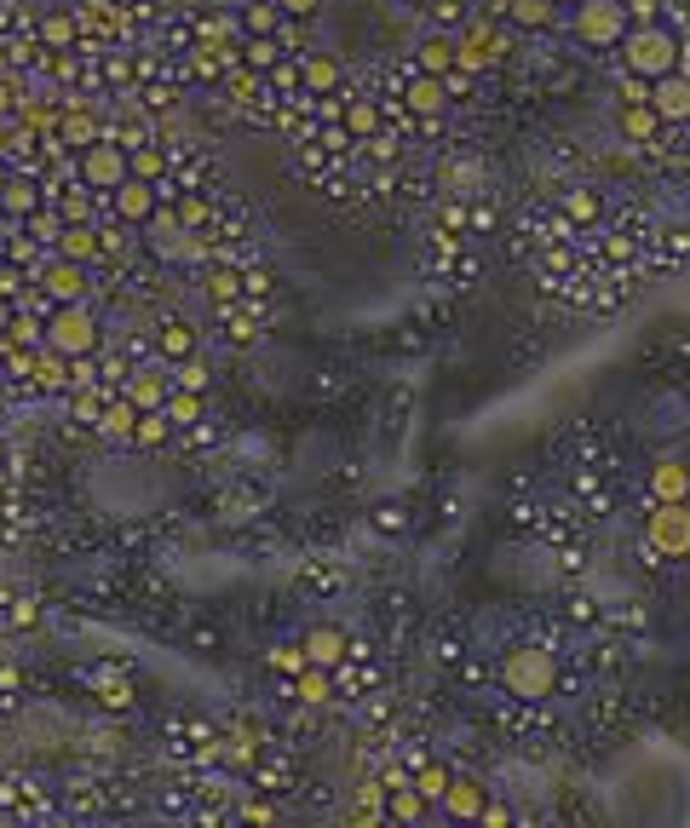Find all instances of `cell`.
<instances>
[{"instance_id":"7bdbcfd3","label":"cell","mask_w":690,"mask_h":828,"mask_svg":"<svg viewBox=\"0 0 690 828\" xmlns=\"http://www.w3.org/2000/svg\"><path fill=\"white\" fill-rule=\"evenodd\" d=\"M420 794H414V788H397V800H391V817H420Z\"/></svg>"},{"instance_id":"d4e9b609","label":"cell","mask_w":690,"mask_h":828,"mask_svg":"<svg viewBox=\"0 0 690 828\" xmlns=\"http://www.w3.org/2000/svg\"><path fill=\"white\" fill-rule=\"evenodd\" d=\"M409 788H414V794H420L426 805H437V800H443V788H449V771H443V765H420Z\"/></svg>"},{"instance_id":"bcb514c9","label":"cell","mask_w":690,"mask_h":828,"mask_svg":"<svg viewBox=\"0 0 690 828\" xmlns=\"http://www.w3.org/2000/svg\"><path fill=\"white\" fill-rule=\"evenodd\" d=\"M207 288H213V299H236V276H230V271H213V276H207Z\"/></svg>"},{"instance_id":"f546056e","label":"cell","mask_w":690,"mask_h":828,"mask_svg":"<svg viewBox=\"0 0 690 828\" xmlns=\"http://www.w3.org/2000/svg\"><path fill=\"white\" fill-rule=\"evenodd\" d=\"M294 685H299V702H328V667H305V673H294Z\"/></svg>"},{"instance_id":"e0dca14e","label":"cell","mask_w":690,"mask_h":828,"mask_svg":"<svg viewBox=\"0 0 690 828\" xmlns=\"http://www.w3.org/2000/svg\"><path fill=\"white\" fill-rule=\"evenodd\" d=\"M133 426H138V403L121 391V397H110L104 403V414H98V432L104 437H133Z\"/></svg>"},{"instance_id":"f907efd6","label":"cell","mask_w":690,"mask_h":828,"mask_svg":"<svg viewBox=\"0 0 690 828\" xmlns=\"http://www.w3.org/2000/svg\"><path fill=\"white\" fill-rule=\"evenodd\" d=\"M12 110V87H6V81H0V115Z\"/></svg>"},{"instance_id":"7dc6e473","label":"cell","mask_w":690,"mask_h":828,"mask_svg":"<svg viewBox=\"0 0 690 828\" xmlns=\"http://www.w3.org/2000/svg\"><path fill=\"white\" fill-rule=\"evenodd\" d=\"M276 6H282V18H311L322 0H276Z\"/></svg>"},{"instance_id":"c3c4849f","label":"cell","mask_w":690,"mask_h":828,"mask_svg":"<svg viewBox=\"0 0 690 828\" xmlns=\"http://www.w3.org/2000/svg\"><path fill=\"white\" fill-rule=\"evenodd\" d=\"M483 823H495V828H501V823H506V805H495V800H483Z\"/></svg>"},{"instance_id":"4316f807","label":"cell","mask_w":690,"mask_h":828,"mask_svg":"<svg viewBox=\"0 0 690 828\" xmlns=\"http://www.w3.org/2000/svg\"><path fill=\"white\" fill-rule=\"evenodd\" d=\"M305 87L317 92V98H322V92H334V87H340V64H334V58H305Z\"/></svg>"},{"instance_id":"8d00e7d4","label":"cell","mask_w":690,"mask_h":828,"mask_svg":"<svg viewBox=\"0 0 690 828\" xmlns=\"http://www.w3.org/2000/svg\"><path fill=\"white\" fill-rule=\"evenodd\" d=\"M248 64L253 69H276V41L271 35H248Z\"/></svg>"},{"instance_id":"ee69618b","label":"cell","mask_w":690,"mask_h":828,"mask_svg":"<svg viewBox=\"0 0 690 828\" xmlns=\"http://www.w3.org/2000/svg\"><path fill=\"white\" fill-rule=\"evenodd\" d=\"M6 259H12V265H29V259H35V236H12V242H6Z\"/></svg>"},{"instance_id":"30bf717a","label":"cell","mask_w":690,"mask_h":828,"mask_svg":"<svg viewBox=\"0 0 690 828\" xmlns=\"http://www.w3.org/2000/svg\"><path fill=\"white\" fill-rule=\"evenodd\" d=\"M98 248H104V230L92 225H64L58 230V242H52V253H58V259H75V265H92V259H98Z\"/></svg>"},{"instance_id":"ab89813d","label":"cell","mask_w":690,"mask_h":828,"mask_svg":"<svg viewBox=\"0 0 690 828\" xmlns=\"http://www.w3.org/2000/svg\"><path fill=\"white\" fill-rule=\"evenodd\" d=\"M271 667H282V673H305L311 656H305V644H299V650H271Z\"/></svg>"},{"instance_id":"4fadbf2b","label":"cell","mask_w":690,"mask_h":828,"mask_svg":"<svg viewBox=\"0 0 690 828\" xmlns=\"http://www.w3.org/2000/svg\"><path fill=\"white\" fill-rule=\"evenodd\" d=\"M299 644H305V656H311L317 667H340V662H345V650H351L340 627H311V633H305Z\"/></svg>"},{"instance_id":"d6986e66","label":"cell","mask_w":690,"mask_h":828,"mask_svg":"<svg viewBox=\"0 0 690 828\" xmlns=\"http://www.w3.org/2000/svg\"><path fill=\"white\" fill-rule=\"evenodd\" d=\"M167 432H173L167 409H138V426H133V443H138V449H161V443H167Z\"/></svg>"},{"instance_id":"52a82bcc","label":"cell","mask_w":690,"mask_h":828,"mask_svg":"<svg viewBox=\"0 0 690 828\" xmlns=\"http://www.w3.org/2000/svg\"><path fill=\"white\" fill-rule=\"evenodd\" d=\"M110 207H115V219H121V225H144V219L161 207V190L150 179H133V173H127V179L110 190Z\"/></svg>"},{"instance_id":"cb8c5ba5","label":"cell","mask_w":690,"mask_h":828,"mask_svg":"<svg viewBox=\"0 0 690 828\" xmlns=\"http://www.w3.org/2000/svg\"><path fill=\"white\" fill-rule=\"evenodd\" d=\"M190 351H196V328H190V322H167V328H161V357L179 363V357H190Z\"/></svg>"},{"instance_id":"8fae6325","label":"cell","mask_w":690,"mask_h":828,"mask_svg":"<svg viewBox=\"0 0 690 828\" xmlns=\"http://www.w3.org/2000/svg\"><path fill=\"white\" fill-rule=\"evenodd\" d=\"M483 800H489V788L483 782H466V777H449V788H443V811L449 817H460V823H472V817H483Z\"/></svg>"},{"instance_id":"603a6c76","label":"cell","mask_w":690,"mask_h":828,"mask_svg":"<svg viewBox=\"0 0 690 828\" xmlns=\"http://www.w3.org/2000/svg\"><path fill=\"white\" fill-rule=\"evenodd\" d=\"M449 69H455V41H443V35L420 41V75H449Z\"/></svg>"},{"instance_id":"f1b7e54d","label":"cell","mask_w":690,"mask_h":828,"mask_svg":"<svg viewBox=\"0 0 690 828\" xmlns=\"http://www.w3.org/2000/svg\"><path fill=\"white\" fill-rule=\"evenodd\" d=\"M41 41L46 46H69V41H75V18H69V12H58V6H52V12H41Z\"/></svg>"},{"instance_id":"8992f818","label":"cell","mask_w":690,"mask_h":828,"mask_svg":"<svg viewBox=\"0 0 690 828\" xmlns=\"http://www.w3.org/2000/svg\"><path fill=\"white\" fill-rule=\"evenodd\" d=\"M121 179H127V150H121V144L98 138V144L81 150V184H87V190H115Z\"/></svg>"},{"instance_id":"f6af8a7d","label":"cell","mask_w":690,"mask_h":828,"mask_svg":"<svg viewBox=\"0 0 690 828\" xmlns=\"http://www.w3.org/2000/svg\"><path fill=\"white\" fill-rule=\"evenodd\" d=\"M179 225H184V230H202V225H207V202H184V207H179Z\"/></svg>"},{"instance_id":"e575fe53","label":"cell","mask_w":690,"mask_h":828,"mask_svg":"<svg viewBox=\"0 0 690 828\" xmlns=\"http://www.w3.org/2000/svg\"><path fill=\"white\" fill-rule=\"evenodd\" d=\"M23 225H29V236H35V242H58V230H64V213H29Z\"/></svg>"},{"instance_id":"277c9868","label":"cell","mask_w":690,"mask_h":828,"mask_svg":"<svg viewBox=\"0 0 690 828\" xmlns=\"http://www.w3.org/2000/svg\"><path fill=\"white\" fill-rule=\"evenodd\" d=\"M633 23L621 0H575V41L581 46H621Z\"/></svg>"},{"instance_id":"ac0fdd59","label":"cell","mask_w":690,"mask_h":828,"mask_svg":"<svg viewBox=\"0 0 690 828\" xmlns=\"http://www.w3.org/2000/svg\"><path fill=\"white\" fill-rule=\"evenodd\" d=\"M35 207H41V196H35V184H29V179H6V184H0V213L29 219Z\"/></svg>"},{"instance_id":"44dd1931","label":"cell","mask_w":690,"mask_h":828,"mask_svg":"<svg viewBox=\"0 0 690 828\" xmlns=\"http://www.w3.org/2000/svg\"><path fill=\"white\" fill-rule=\"evenodd\" d=\"M242 29H248V35H276V29H282V6H276V0H248V6H242Z\"/></svg>"},{"instance_id":"f35d334b","label":"cell","mask_w":690,"mask_h":828,"mask_svg":"<svg viewBox=\"0 0 690 828\" xmlns=\"http://www.w3.org/2000/svg\"><path fill=\"white\" fill-rule=\"evenodd\" d=\"M150 225H156V248H161V242H173V236H184L179 213H167V207H156V213H150Z\"/></svg>"},{"instance_id":"83f0119b","label":"cell","mask_w":690,"mask_h":828,"mask_svg":"<svg viewBox=\"0 0 690 828\" xmlns=\"http://www.w3.org/2000/svg\"><path fill=\"white\" fill-rule=\"evenodd\" d=\"M161 409H167V420H173V426H190V420L202 414V391H167V403H161Z\"/></svg>"},{"instance_id":"3957f363","label":"cell","mask_w":690,"mask_h":828,"mask_svg":"<svg viewBox=\"0 0 690 828\" xmlns=\"http://www.w3.org/2000/svg\"><path fill=\"white\" fill-rule=\"evenodd\" d=\"M46 345L64 351V357H92V351H98V322H92V311L81 305V299L46 311Z\"/></svg>"},{"instance_id":"9a60e30c","label":"cell","mask_w":690,"mask_h":828,"mask_svg":"<svg viewBox=\"0 0 690 828\" xmlns=\"http://www.w3.org/2000/svg\"><path fill=\"white\" fill-rule=\"evenodd\" d=\"M403 98H409L414 115H437L443 104H449V87H443V75H414Z\"/></svg>"},{"instance_id":"7c38bea8","label":"cell","mask_w":690,"mask_h":828,"mask_svg":"<svg viewBox=\"0 0 690 828\" xmlns=\"http://www.w3.org/2000/svg\"><path fill=\"white\" fill-rule=\"evenodd\" d=\"M650 495H656V501H690V466L685 460H656V466H650Z\"/></svg>"},{"instance_id":"836d02e7","label":"cell","mask_w":690,"mask_h":828,"mask_svg":"<svg viewBox=\"0 0 690 828\" xmlns=\"http://www.w3.org/2000/svg\"><path fill=\"white\" fill-rule=\"evenodd\" d=\"M374 127H380V115H374V104H345V133H357V138H374Z\"/></svg>"},{"instance_id":"d6a6232c","label":"cell","mask_w":690,"mask_h":828,"mask_svg":"<svg viewBox=\"0 0 690 828\" xmlns=\"http://www.w3.org/2000/svg\"><path fill=\"white\" fill-rule=\"evenodd\" d=\"M564 219L593 225V219H598V196H593V190H570V196H564Z\"/></svg>"},{"instance_id":"7402d4cb","label":"cell","mask_w":690,"mask_h":828,"mask_svg":"<svg viewBox=\"0 0 690 828\" xmlns=\"http://www.w3.org/2000/svg\"><path fill=\"white\" fill-rule=\"evenodd\" d=\"M64 138L75 144V150H87V144L104 138V127H98V115H92V110H64Z\"/></svg>"},{"instance_id":"4dcf8cb0","label":"cell","mask_w":690,"mask_h":828,"mask_svg":"<svg viewBox=\"0 0 690 828\" xmlns=\"http://www.w3.org/2000/svg\"><path fill=\"white\" fill-rule=\"evenodd\" d=\"M621 127H627L633 138H650L656 127H662V115L650 110V104H627V110H621Z\"/></svg>"},{"instance_id":"5bb4252c","label":"cell","mask_w":690,"mask_h":828,"mask_svg":"<svg viewBox=\"0 0 690 828\" xmlns=\"http://www.w3.org/2000/svg\"><path fill=\"white\" fill-rule=\"evenodd\" d=\"M29 380H35L41 391H69V357H64V351H52V345H41L35 363H29Z\"/></svg>"},{"instance_id":"2e32d148","label":"cell","mask_w":690,"mask_h":828,"mask_svg":"<svg viewBox=\"0 0 690 828\" xmlns=\"http://www.w3.org/2000/svg\"><path fill=\"white\" fill-rule=\"evenodd\" d=\"M167 391H173V380H167L161 368H144V374H133V380H127V397H133L138 409H161V403H167Z\"/></svg>"},{"instance_id":"ba28073f","label":"cell","mask_w":690,"mask_h":828,"mask_svg":"<svg viewBox=\"0 0 690 828\" xmlns=\"http://www.w3.org/2000/svg\"><path fill=\"white\" fill-rule=\"evenodd\" d=\"M35 282H41V288H46L52 299H58V305H69V299L87 294V265H75V259H58V253H52V259L41 265V276H35Z\"/></svg>"},{"instance_id":"816d5d0a","label":"cell","mask_w":690,"mask_h":828,"mask_svg":"<svg viewBox=\"0 0 690 828\" xmlns=\"http://www.w3.org/2000/svg\"><path fill=\"white\" fill-rule=\"evenodd\" d=\"M0 184H6V173H0Z\"/></svg>"},{"instance_id":"5b68a950","label":"cell","mask_w":690,"mask_h":828,"mask_svg":"<svg viewBox=\"0 0 690 828\" xmlns=\"http://www.w3.org/2000/svg\"><path fill=\"white\" fill-rule=\"evenodd\" d=\"M644 541L662 558H690V501H656L644 518Z\"/></svg>"},{"instance_id":"b9f144b4","label":"cell","mask_w":690,"mask_h":828,"mask_svg":"<svg viewBox=\"0 0 690 828\" xmlns=\"http://www.w3.org/2000/svg\"><path fill=\"white\" fill-rule=\"evenodd\" d=\"M621 104H650V81L644 75H627L621 81Z\"/></svg>"},{"instance_id":"ffe728a7","label":"cell","mask_w":690,"mask_h":828,"mask_svg":"<svg viewBox=\"0 0 690 828\" xmlns=\"http://www.w3.org/2000/svg\"><path fill=\"white\" fill-rule=\"evenodd\" d=\"M6 340L18 345V351H41V345H46V317L18 311V317H12V328H6Z\"/></svg>"},{"instance_id":"6da1fadb","label":"cell","mask_w":690,"mask_h":828,"mask_svg":"<svg viewBox=\"0 0 690 828\" xmlns=\"http://www.w3.org/2000/svg\"><path fill=\"white\" fill-rule=\"evenodd\" d=\"M501 685L512 690L518 702H547L552 690H558V662H552V650L547 644H518V650H506Z\"/></svg>"},{"instance_id":"d590c367","label":"cell","mask_w":690,"mask_h":828,"mask_svg":"<svg viewBox=\"0 0 690 828\" xmlns=\"http://www.w3.org/2000/svg\"><path fill=\"white\" fill-rule=\"evenodd\" d=\"M173 386H179V391H207V368L190 363V357H179V368H173Z\"/></svg>"},{"instance_id":"74e56055","label":"cell","mask_w":690,"mask_h":828,"mask_svg":"<svg viewBox=\"0 0 690 828\" xmlns=\"http://www.w3.org/2000/svg\"><path fill=\"white\" fill-rule=\"evenodd\" d=\"M58 213H64V225H87V219H92V202H87V190H75V196H64V207H58Z\"/></svg>"},{"instance_id":"9c48e42d","label":"cell","mask_w":690,"mask_h":828,"mask_svg":"<svg viewBox=\"0 0 690 828\" xmlns=\"http://www.w3.org/2000/svg\"><path fill=\"white\" fill-rule=\"evenodd\" d=\"M650 110L662 115V121H690V81L679 69L650 81Z\"/></svg>"},{"instance_id":"60d3db41","label":"cell","mask_w":690,"mask_h":828,"mask_svg":"<svg viewBox=\"0 0 690 828\" xmlns=\"http://www.w3.org/2000/svg\"><path fill=\"white\" fill-rule=\"evenodd\" d=\"M98 414H104V397H98V391H81V397H75V420L98 426Z\"/></svg>"},{"instance_id":"681fc988","label":"cell","mask_w":690,"mask_h":828,"mask_svg":"<svg viewBox=\"0 0 690 828\" xmlns=\"http://www.w3.org/2000/svg\"><path fill=\"white\" fill-rule=\"evenodd\" d=\"M12 317H18V305H12V299H0V334L12 328Z\"/></svg>"},{"instance_id":"1f68e13d","label":"cell","mask_w":690,"mask_h":828,"mask_svg":"<svg viewBox=\"0 0 690 828\" xmlns=\"http://www.w3.org/2000/svg\"><path fill=\"white\" fill-rule=\"evenodd\" d=\"M127 173H133V179L161 184V173H167V167H161V156H156V150H144V144H138V150H127Z\"/></svg>"},{"instance_id":"484cf974","label":"cell","mask_w":690,"mask_h":828,"mask_svg":"<svg viewBox=\"0 0 690 828\" xmlns=\"http://www.w3.org/2000/svg\"><path fill=\"white\" fill-rule=\"evenodd\" d=\"M512 18L524 23V29H547V23H558V0H518Z\"/></svg>"},{"instance_id":"7a4b0ae2","label":"cell","mask_w":690,"mask_h":828,"mask_svg":"<svg viewBox=\"0 0 690 828\" xmlns=\"http://www.w3.org/2000/svg\"><path fill=\"white\" fill-rule=\"evenodd\" d=\"M621 64H627V75L656 81V75H673V69H679V46H673V35L656 29V23H633V29L621 35Z\"/></svg>"},{"instance_id":"db71d44e","label":"cell","mask_w":690,"mask_h":828,"mask_svg":"<svg viewBox=\"0 0 690 828\" xmlns=\"http://www.w3.org/2000/svg\"><path fill=\"white\" fill-rule=\"evenodd\" d=\"M558 6H564V0H558Z\"/></svg>"},{"instance_id":"f5cc1de1","label":"cell","mask_w":690,"mask_h":828,"mask_svg":"<svg viewBox=\"0 0 690 828\" xmlns=\"http://www.w3.org/2000/svg\"><path fill=\"white\" fill-rule=\"evenodd\" d=\"M127 6H133V0H127Z\"/></svg>"}]
</instances>
